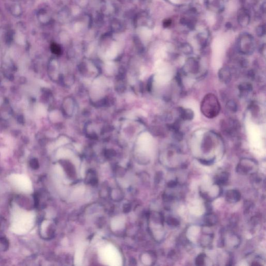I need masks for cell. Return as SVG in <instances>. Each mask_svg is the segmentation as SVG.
Masks as SVG:
<instances>
[{
	"label": "cell",
	"instance_id": "obj_1",
	"mask_svg": "<svg viewBox=\"0 0 266 266\" xmlns=\"http://www.w3.org/2000/svg\"><path fill=\"white\" fill-rule=\"evenodd\" d=\"M201 112L205 117L212 119L219 114L220 105L217 97L213 94L206 95L201 104Z\"/></svg>",
	"mask_w": 266,
	"mask_h": 266
},
{
	"label": "cell",
	"instance_id": "obj_2",
	"mask_svg": "<svg viewBox=\"0 0 266 266\" xmlns=\"http://www.w3.org/2000/svg\"><path fill=\"white\" fill-rule=\"evenodd\" d=\"M258 168V163L255 160L248 158H243L237 164L236 170L239 174L247 175L256 174Z\"/></svg>",
	"mask_w": 266,
	"mask_h": 266
},
{
	"label": "cell",
	"instance_id": "obj_3",
	"mask_svg": "<svg viewBox=\"0 0 266 266\" xmlns=\"http://www.w3.org/2000/svg\"><path fill=\"white\" fill-rule=\"evenodd\" d=\"M200 65L199 62L194 58H190L187 60L183 67V71L185 73L195 74L199 73Z\"/></svg>",
	"mask_w": 266,
	"mask_h": 266
},
{
	"label": "cell",
	"instance_id": "obj_4",
	"mask_svg": "<svg viewBox=\"0 0 266 266\" xmlns=\"http://www.w3.org/2000/svg\"><path fill=\"white\" fill-rule=\"evenodd\" d=\"M221 124V128L223 131L230 135L235 134L239 129V123L234 120L229 119L228 120H223Z\"/></svg>",
	"mask_w": 266,
	"mask_h": 266
},
{
	"label": "cell",
	"instance_id": "obj_5",
	"mask_svg": "<svg viewBox=\"0 0 266 266\" xmlns=\"http://www.w3.org/2000/svg\"><path fill=\"white\" fill-rule=\"evenodd\" d=\"M219 80L223 83H229L232 79L231 72L228 67H223L220 69L218 71Z\"/></svg>",
	"mask_w": 266,
	"mask_h": 266
},
{
	"label": "cell",
	"instance_id": "obj_6",
	"mask_svg": "<svg viewBox=\"0 0 266 266\" xmlns=\"http://www.w3.org/2000/svg\"><path fill=\"white\" fill-rule=\"evenodd\" d=\"M241 198V193L237 190H229L226 193V200L230 203H235L239 202Z\"/></svg>",
	"mask_w": 266,
	"mask_h": 266
},
{
	"label": "cell",
	"instance_id": "obj_7",
	"mask_svg": "<svg viewBox=\"0 0 266 266\" xmlns=\"http://www.w3.org/2000/svg\"><path fill=\"white\" fill-rule=\"evenodd\" d=\"M179 112L180 118L184 121H191L194 118V112L191 109L180 107Z\"/></svg>",
	"mask_w": 266,
	"mask_h": 266
},
{
	"label": "cell",
	"instance_id": "obj_8",
	"mask_svg": "<svg viewBox=\"0 0 266 266\" xmlns=\"http://www.w3.org/2000/svg\"><path fill=\"white\" fill-rule=\"evenodd\" d=\"M229 174L226 172H221L219 174H217L215 178V184L218 186L224 185L228 181Z\"/></svg>",
	"mask_w": 266,
	"mask_h": 266
},
{
	"label": "cell",
	"instance_id": "obj_9",
	"mask_svg": "<svg viewBox=\"0 0 266 266\" xmlns=\"http://www.w3.org/2000/svg\"><path fill=\"white\" fill-rule=\"evenodd\" d=\"M203 221L205 226L210 227L215 225L217 223L218 218L217 216L214 214L209 213L205 216Z\"/></svg>",
	"mask_w": 266,
	"mask_h": 266
},
{
	"label": "cell",
	"instance_id": "obj_10",
	"mask_svg": "<svg viewBox=\"0 0 266 266\" xmlns=\"http://www.w3.org/2000/svg\"><path fill=\"white\" fill-rule=\"evenodd\" d=\"M240 94L244 95L247 93L251 92L253 90L252 84L248 82H243L240 84L238 87Z\"/></svg>",
	"mask_w": 266,
	"mask_h": 266
},
{
	"label": "cell",
	"instance_id": "obj_11",
	"mask_svg": "<svg viewBox=\"0 0 266 266\" xmlns=\"http://www.w3.org/2000/svg\"><path fill=\"white\" fill-rule=\"evenodd\" d=\"M213 234H207L204 235V237L202 238L201 241V244L203 247H206L207 246L211 245L212 241L213 240Z\"/></svg>",
	"mask_w": 266,
	"mask_h": 266
},
{
	"label": "cell",
	"instance_id": "obj_12",
	"mask_svg": "<svg viewBox=\"0 0 266 266\" xmlns=\"http://www.w3.org/2000/svg\"><path fill=\"white\" fill-rule=\"evenodd\" d=\"M226 108L232 112H235L237 110V104L233 100H229L226 104Z\"/></svg>",
	"mask_w": 266,
	"mask_h": 266
},
{
	"label": "cell",
	"instance_id": "obj_13",
	"mask_svg": "<svg viewBox=\"0 0 266 266\" xmlns=\"http://www.w3.org/2000/svg\"><path fill=\"white\" fill-rule=\"evenodd\" d=\"M111 27L113 31L119 32L122 30L123 26L120 21L115 19L111 23Z\"/></svg>",
	"mask_w": 266,
	"mask_h": 266
},
{
	"label": "cell",
	"instance_id": "obj_14",
	"mask_svg": "<svg viewBox=\"0 0 266 266\" xmlns=\"http://www.w3.org/2000/svg\"><path fill=\"white\" fill-rule=\"evenodd\" d=\"M205 258H206V255L204 253H201L199 254L195 258V263L197 266H203L205 265Z\"/></svg>",
	"mask_w": 266,
	"mask_h": 266
},
{
	"label": "cell",
	"instance_id": "obj_15",
	"mask_svg": "<svg viewBox=\"0 0 266 266\" xmlns=\"http://www.w3.org/2000/svg\"><path fill=\"white\" fill-rule=\"evenodd\" d=\"M167 223L168 225L173 226V227H177L179 225V221L178 219L174 218V217H170L167 219Z\"/></svg>",
	"mask_w": 266,
	"mask_h": 266
},
{
	"label": "cell",
	"instance_id": "obj_16",
	"mask_svg": "<svg viewBox=\"0 0 266 266\" xmlns=\"http://www.w3.org/2000/svg\"><path fill=\"white\" fill-rule=\"evenodd\" d=\"M51 51L56 55H60L61 54V48L59 45L54 43L51 45Z\"/></svg>",
	"mask_w": 266,
	"mask_h": 266
},
{
	"label": "cell",
	"instance_id": "obj_17",
	"mask_svg": "<svg viewBox=\"0 0 266 266\" xmlns=\"http://www.w3.org/2000/svg\"><path fill=\"white\" fill-rule=\"evenodd\" d=\"M182 51L184 53L189 54L192 52V48L190 45L185 44L182 46Z\"/></svg>",
	"mask_w": 266,
	"mask_h": 266
},
{
	"label": "cell",
	"instance_id": "obj_18",
	"mask_svg": "<svg viewBox=\"0 0 266 266\" xmlns=\"http://www.w3.org/2000/svg\"><path fill=\"white\" fill-rule=\"evenodd\" d=\"M30 166L34 170H37V168H39V163L37 160L35 159H33L31 160L30 163Z\"/></svg>",
	"mask_w": 266,
	"mask_h": 266
},
{
	"label": "cell",
	"instance_id": "obj_19",
	"mask_svg": "<svg viewBox=\"0 0 266 266\" xmlns=\"http://www.w3.org/2000/svg\"><path fill=\"white\" fill-rule=\"evenodd\" d=\"M257 35L262 36L263 35H264L265 33V28L264 26H260L258 27L257 29Z\"/></svg>",
	"mask_w": 266,
	"mask_h": 266
},
{
	"label": "cell",
	"instance_id": "obj_20",
	"mask_svg": "<svg viewBox=\"0 0 266 266\" xmlns=\"http://www.w3.org/2000/svg\"><path fill=\"white\" fill-rule=\"evenodd\" d=\"M214 159L213 160H205V159H200L199 160V161H200L201 163L204 164V165H209L212 164L213 162H214Z\"/></svg>",
	"mask_w": 266,
	"mask_h": 266
},
{
	"label": "cell",
	"instance_id": "obj_21",
	"mask_svg": "<svg viewBox=\"0 0 266 266\" xmlns=\"http://www.w3.org/2000/svg\"><path fill=\"white\" fill-rule=\"evenodd\" d=\"M177 184H178V182L176 180H171L168 183V188H173L177 186Z\"/></svg>",
	"mask_w": 266,
	"mask_h": 266
},
{
	"label": "cell",
	"instance_id": "obj_22",
	"mask_svg": "<svg viewBox=\"0 0 266 266\" xmlns=\"http://www.w3.org/2000/svg\"><path fill=\"white\" fill-rule=\"evenodd\" d=\"M152 83V78L151 77V78H150L149 82L147 84L148 90H149V91L151 89Z\"/></svg>",
	"mask_w": 266,
	"mask_h": 266
},
{
	"label": "cell",
	"instance_id": "obj_23",
	"mask_svg": "<svg viewBox=\"0 0 266 266\" xmlns=\"http://www.w3.org/2000/svg\"><path fill=\"white\" fill-rule=\"evenodd\" d=\"M170 23H171V21H168V20H166V21H164V23H163V26H164L165 27H168L170 25Z\"/></svg>",
	"mask_w": 266,
	"mask_h": 266
}]
</instances>
